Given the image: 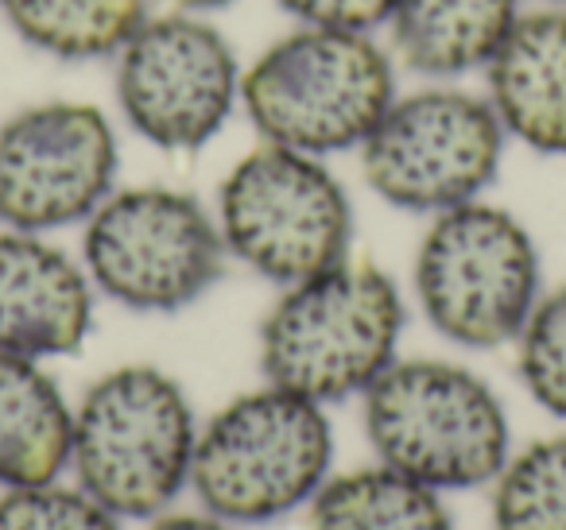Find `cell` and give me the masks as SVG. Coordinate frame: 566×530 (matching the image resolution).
I'll use <instances>...</instances> for the list:
<instances>
[{"label": "cell", "instance_id": "cell-1", "mask_svg": "<svg viewBox=\"0 0 566 530\" xmlns=\"http://www.w3.org/2000/svg\"><path fill=\"white\" fill-rule=\"evenodd\" d=\"M396 102V59L373 32L280 35L241 74V109L264 144L303 156L357 151Z\"/></svg>", "mask_w": 566, "mask_h": 530}, {"label": "cell", "instance_id": "cell-2", "mask_svg": "<svg viewBox=\"0 0 566 530\" xmlns=\"http://www.w3.org/2000/svg\"><path fill=\"white\" fill-rule=\"evenodd\" d=\"M403 298L388 272L373 264L326 267L283 287L260 326V372L272 388L311 403L365 395L396 360Z\"/></svg>", "mask_w": 566, "mask_h": 530}, {"label": "cell", "instance_id": "cell-3", "mask_svg": "<svg viewBox=\"0 0 566 530\" xmlns=\"http://www.w3.org/2000/svg\"><path fill=\"white\" fill-rule=\"evenodd\" d=\"M198 422L179 380L156 364H120L74 406L71 468L117 519H159L190 484Z\"/></svg>", "mask_w": 566, "mask_h": 530}, {"label": "cell", "instance_id": "cell-4", "mask_svg": "<svg viewBox=\"0 0 566 530\" xmlns=\"http://www.w3.org/2000/svg\"><path fill=\"white\" fill-rule=\"evenodd\" d=\"M331 457L323 406L268 383L237 395L198 430L190 488L206 515L256 527L311 504L331 480Z\"/></svg>", "mask_w": 566, "mask_h": 530}, {"label": "cell", "instance_id": "cell-5", "mask_svg": "<svg viewBox=\"0 0 566 530\" xmlns=\"http://www.w3.org/2000/svg\"><path fill=\"white\" fill-rule=\"evenodd\" d=\"M361 399L380 465L434 491L493 484L512 457L504 403L462 364L392 360Z\"/></svg>", "mask_w": 566, "mask_h": 530}, {"label": "cell", "instance_id": "cell-6", "mask_svg": "<svg viewBox=\"0 0 566 530\" xmlns=\"http://www.w3.org/2000/svg\"><path fill=\"white\" fill-rule=\"evenodd\" d=\"M416 298L434 333L462 349L512 344L539 303V248L501 205L442 210L416 252Z\"/></svg>", "mask_w": 566, "mask_h": 530}, {"label": "cell", "instance_id": "cell-7", "mask_svg": "<svg viewBox=\"0 0 566 530\" xmlns=\"http://www.w3.org/2000/svg\"><path fill=\"white\" fill-rule=\"evenodd\" d=\"M226 252L264 279L292 287L349 259L354 205L318 156L260 144L218 190Z\"/></svg>", "mask_w": 566, "mask_h": 530}, {"label": "cell", "instance_id": "cell-8", "mask_svg": "<svg viewBox=\"0 0 566 530\" xmlns=\"http://www.w3.org/2000/svg\"><path fill=\"white\" fill-rule=\"evenodd\" d=\"M218 218L187 190H113L86 218L82 267L94 290L125 310L175 314L226 275Z\"/></svg>", "mask_w": 566, "mask_h": 530}, {"label": "cell", "instance_id": "cell-9", "mask_svg": "<svg viewBox=\"0 0 566 530\" xmlns=\"http://www.w3.org/2000/svg\"><path fill=\"white\" fill-rule=\"evenodd\" d=\"M504 136L485 94L450 82L396 94L357 148L365 182L408 213H442L481 198L504 159Z\"/></svg>", "mask_w": 566, "mask_h": 530}, {"label": "cell", "instance_id": "cell-10", "mask_svg": "<svg viewBox=\"0 0 566 530\" xmlns=\"http://www.w3.org/2000/svg\"><path fill=\"white\" fill-rule=\"evenodd\" d=\"M233 43L198 12L148 17L113 55L117 109L159 151H198L241 105Z\"/></svg>", "mask_w": 566, "mask_h": 530}, {"label": "cell", "instance_id": "cell-11", "mask_svg": "<svg viewBox=\"0 0 566 530\" xmlns=\"http://www.w3.org/2000/svg\"><path fill=\"white\" fill-rule=\"evenodd\" d=\"M117 128L90 102H40L0 125V225L55 233L117 190Z\"/></svg>", "mask_w": 566, "mask_h": 530}, {"label": "cell", "instance_id": "cell-12", "mask_svg": "<svg viewBox=\"0 0 566 530\" xmlns=\"http://www.w3.org/2000/svg\"><path fill=\"white\" fill-rule=\"evenodd\" d=\"M94 329V283L40 233H0V352L71 357Z\"/></svg>", "mask_w": 566, "mask_h": 530}, {"label": "cell", "instance_id": "cell-13", "mask_svg": "<svg viewBox=\"0 0 566 530\" xmlns=\"http://www.w3.org/2000/svg\"><path fill=\"white\" fill-rule=\"evenodd\" d=\"M485 97L504 136L535 156L566 159V9L520 12L485 71Z\"/></svg>", "mask_w": 566, "mask_h": 530}, {"label": "cell", "instance_id": "cell-14", "mask_svg": "<svg viewBox=\"0 0 566 530\" xmlns=\"http://www.w3.org/2000/svg\"><path fill=\"white\" fill-rule=\"evenodd\" d=\"M520 12V0H396L388 51L419 78L454 82L485 71Z\"/></svg>", "mask_w": 566, "mask_h": 530}, {"label": "cell", "instance_id": "cell-15", "mask_svg": "<svg viewBox=\"0 0 566 530\" xmlns=\"http://www.w3.org/2000/svg\"><path fill=\"white\" fill-rule=\"evenodd\" d=\"M74 406L43 360L0 352V484L40 488L71 468Z\"/></svg>", "mask_w": 566, "mask_h": 530}, {"label": "cell", "instance_id": "cell-16", "mask_svg": "<svg viewBox=\"0 0 566 530\" xmlns=\"http://www.w3.org/2000/svg\"><path fill=\"white\" fill-rule=\"evenodd\" d=\"M0 17L40 55L97 63L117 55L151 12L148 0H0Z\"/></svg>", "mask_w": 566, "mask_h": 530}, {"label": "cell", "instance_id": "cell-17", "mask_svg": "<svg viewBox=\"0 0 566 530\" xmlns=\"http://www.w3.org/2000/svg\"><path fill=\"white\" fill-rule=\"evenodd\" d=\"M311 530H454L439 491L388 465L334 476L311 499Z\"/></svg>", "mask_w": 566, "mask_h": 530}, {"label": "cell", "instance_id": "cell-18", "mask_svg": "<svg viewBox=\"0 0 566 530\" xmlns=\"http://www.w3.org/2000/svg\"><path fill=\"white\" fill-rule=\"evenodd\" d=\"M493 484V530H566V434L509 457Z\"/></svg>", "mask_w": 566, "mask_h": 530}, {"label": "cell", "instance_id": "cell-19", "mask_svg": "<svg viewBox=\"0 0 566 530\" xmlns=\"http://www.w3.org/2000/svg\"><path fill=\"white\" fill-rule=\"evenodd\" d=\"M516 372L527 395L566 422V283L539 295L516 341Z\"/></svg>", "mask_w": 566, "mask_h": 530}, {"label": "cell", "instance_id": "cell-20", "mask_svg": "<svg viewBox=\"0 0 566 530\" xmlns=\"http://www.w3.org/2000/svg\"><path fill=\"white\" fill-rule=\"evenodd\" d=\"M0 530H120L117 515L82 488H9L0 499Z\"/></svg>", "mask_w": 566, "mask_h": 530}, {"label": "cell", "instance_id": "cell-21", "mask_svg": "<svg viewBox=\"0 0 566 530\" xmlns=\"http://www.w3.org/2000/svg\"><path fill=\"white\" fill-rule=\"evenodd\" d=\"M275 4L300 24L338 28V32H377L396 9V0H275Z\"/></svg>", "mask_w": 566, "mask_h": 530}, {"label": "cell", "instance_id": "cell-22", "mask_svg": "<svg viewBox=\"0 0 566 530\" xmlns=\"http://www.w3.org/2000/svg\"><path fill=\"white\" fill-rule=\"evenodd\" d=\"M148 530H233V522L213 515H159Z\"/></svg>", "mask_w": 566, "mask_h": 530}, {"label": "cell", "instance_id": "cell-23", "mask_svg": "<svg viewBox=\"0 0 566 530\" xmlns=\"http://www.w3.org/2000/svg\"><path fill=\"white\" fill-rule=\"evenodd\" d=\"M171 9H182V12H198V17H206V12H218V9H229L233 0H167Z\"/></svg>", "mask_w": 566, "mask_h": 530}, {"label": "cell", "instance_id": "cell-24", "mask_svg": "<svg viewBox=\"0 0 566 530\" xmlns=\"http://www.w3.org/2000/svg\"><path fill=\"white\" fill-rule=\"evenodd\" d=\"M543 4H563V9H566V0H543Z\"/></svg>", "mask_w": 566, "mask_h": 530}]
</instances>
